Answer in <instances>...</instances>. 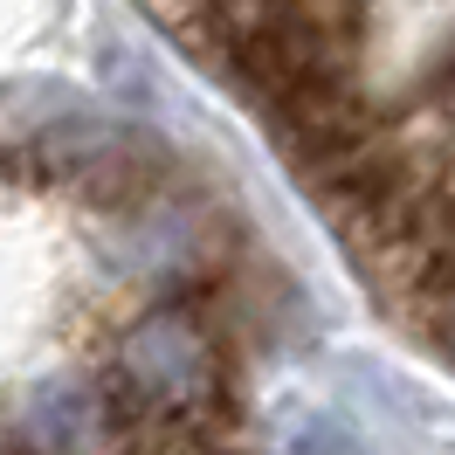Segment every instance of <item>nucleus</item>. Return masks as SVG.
Listing matches in <instances>:
<instances>
[{
    "label": "nucleus",
    "instance_id": "nucleus-1",
    "mask_svg": "<svg viewBox=\"0 0 455 455\" xmlns=\"http://www.w3.org/2000/svg\"><path fill=\"white\" fill-rule=\"evenodd\" d=\"M262 124L379 311L455 366V0H145Z\"/></svg>",
    "mask_w": 455,
    "mask_h": 455
}]
</instances>
